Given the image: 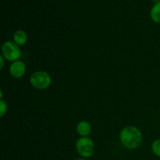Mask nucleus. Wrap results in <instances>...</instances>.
<instances>
[{
	"mask_svg": "<svg viewBox=\"0 0 160 160\" xmlns=\"http://www.w3.org/2000/svg\"><path fill=\"white\" fill-rule=\"evenodd\" d=\"M2 55L6 60L15 62L21 56V51L17 43L12 41H7L2 47Z\"/></svg>",
	"mask_w": 160,
	"mask_h": 160,
	"instance_id": "nucleus-3",
	"label": "nucleus"
},
{
	"mask_svg": "<svg viewBox=\"0 0 160 160\" xmlns=\"http://www.w3.org/2000/svg\"><path fill=\"white\" fill-rule=\"evenodd\" d=\"M13 40L19 46L23 45L28 42V34L23 30H17L13 34Z\"/></svg>",
	"mask_w": 160,
	"mask_h": 160,
	"instance_id": "nucleus-7",
	"label": "nucleus"
},
{
	"mask_svg": "<svg viewBox=\"0 0 160 160\" xmlns=\"http://www.w3.org/2000/svg\"><path fill=\"white\" fill-rule=\"evenodd\" d=\"M11 76L15 78H20L25 74L26 65L23 61L17 60L12 62L9 68Z\"/></svg>",
	"mask_w": 160,
	"mask_h": 160,
	"instance_id": "nucleus-5",
	"label": "nucleus"
},
{
	"mask_svg": "<svg viewBox=\"0 0 160 160\" xmlns=\"http://www.w3.org/2000/svg\"><path fill=\"white\" fill-rule=\"evenodd\" d=\"M4 59H5V58L3 57L2 55V56H0V59H1V67H1V69L3 67V64H4Z\"/></svg>",
	"mask_w": 160,
	"mask_h": 160,
	"instance_id": "nucleus-11",
	"label": "nucleus"
},
{
	"mask_svg": "<svg viewBox=\"0 0 160 160\" xmlns=\"http://www.w3.org/2000/svg\"><path fill=\"white\" fill-rule=\"evenodd\" d=\"M91 131H92V127L90 123L85 120L79 122L77 125V131L82 137H87L91 133Z\"/></svg>",
	"mask_w": 160,
	"mask_h": 160,
	"instance_id": "nucleus-6",
	"label": "nucleus"
},
{
	"mask_svg": "<svg viewBox=\"0 0 160 160\" xmlns=\"http://www.w3.org/2000/svg\"><path fill=\"white\" fill-rule=\"evenodd\" d=\"M77 160H85V159H77Z\"/></svg>",
	"mask_w": 160,
	"mask_h": 160,
	"instance_id": "nucleus-12",
	"label": "nucleus"
},
{
	"mask_svg": "<svg viewBox=\"0 0 160 160\" xmlns=\"http://www.w3.org/2000/svg\"><path fill=\"white\" fill-rule=\"evenodd\" d=\"M30 82L34 88L43 90L49 87L52 82V78L46 72L36 71L31 74Z\"/></svg>",
	"mask_w": 160,
	"mask_h": 160,
	"instance_id": "nucleus-2",
	"label": "nucleus"
},
{
	"mask_svg": "<svg viewBox=\"0 0 160 160\" xmlns=\"http://www.w3.org/2000/svg\"><path fill=\"white\" fill-rule=\"evenodd\" d=\"M76 149L78 154L82 157H91L95 151L94 142L88 137L80 138L76 143Z\"/></svg>",
	"mask_w": 160,
	"mask_h": 160,
	"instance_id": "nucleus-4",
	"label": "nucleus"
},
{
	"mask_svg": "<svg viewBox=\"0 0 160 160\" xmlns=\"http://www.w3.org/2000/svg\"><path fill=\"white\" fill-rule=\"evenodd\" d=\"M120 139L123 146L129 149H134L142 143V134L136 127L128 126L120 131Z\"/></svg>",
	"mask_w": 160,
	"mask_h": 160,
	"instance_id": "nucleus-1",
	"label": "nucleus"
},
{
	"mask_svg": "<svg viewBox=\"0 0 160 160\" xmlns=\"http://www.w3.org/2000/svg\"><path fill=\"white\" fill-rule=\"evenodd\" d=\"M6 111H7V104L2 99H1L0 101V117H2L6 114Z\"/></svg>",
	"mask_w": 160,
	"mask_h": 160,
	"instance_id": "nucleus-10",
	"label": "nucleus"
},
{
	"mask_svg": "<svg viewBox=\"0 0 160 160\" xmlns=\"http://www.w3.org/2000/svg\"><path fill=\"white\" fill-rule=\"evenodd\" d=\"M152 149L156 156L160 157V139H157L153 142L152 145Z\"/></svg>",
	"mask_w": 160,
	"mask_h": 160,
	"instance_id": "nucleus-9",
	"label": "nucleus"
},
{
	"mask_svg": "<svg viewBox=\"0 0 160 160\" xmlns=\"http://www.w3.org/2000/svg\"><path fill=\"white\" fill-rule=\"evenodd\" d=\"M151 18L155 23H160V2H157L152 6L150 12Z\"/></svg>",
	"mask_w": 160,
	"mask_h": 160,
	"instance_id": "nucleus-8",
	"label": "nucleus"
}]
</instances>
